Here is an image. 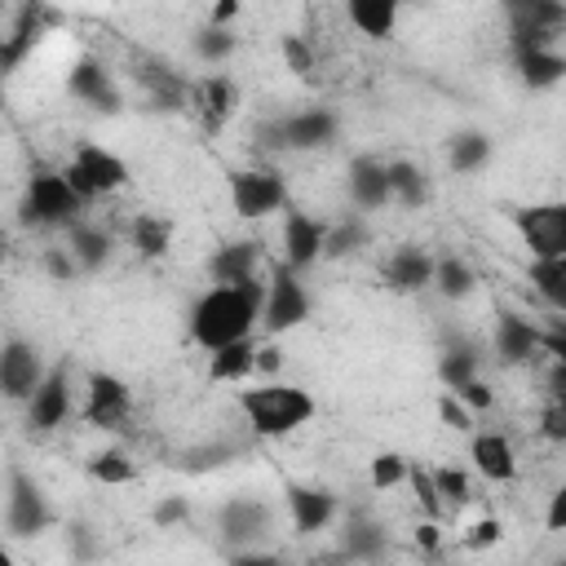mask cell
<instances>
[{
    "mask_svg": "<svg viewBox=\"0 0 566 566\" xmlns=\"http://www.w3.org/2000/svg\"><path fill=\"white\" fill-rule=\"evenodd\" d=\"M455 394H460V402H464V407H469V411H486V407H491V402H495V394H491V389H486V385H482V380H478V376H473V380H469V385H460V389H455Z\"/></svg>",
    "mask_w": 566,
    "mask_h": 566,
    "instance_id": "50",
    "label": "cell"
},
{
    "mask_svg": "<svg viewBox=\"0 0 566 566\" xmlns=\"http://www.w3.org/2000/svg\"><path fill=\"white\" fill-rule=\"evenodd\" d=\"M433 482H438V491H442L447 504H464L469 500V473L464 469L442 464V469H433Z\"/></svg>",
    "mask_w": 566,
    "mask_h": 566,
    "instance_id": "44",
    "label": "cell"
},
{
    "mask_svg": "<svg viewBox=\"0 0 566 566\" xmlns=\"http://www.w3.org/2000/svg\"><path fill=\"white\" fill-rule=\"evenodd\" d=\"M544 526L548 531H566V478L557 482V491L548 495V509H544Z\"/></svg>",
    "mask_w": 566,
    "mask_h": 566,
    "instance_id": "51",
    "label": "cell"
},
{
    "mask_svg": "<svg viewBox=\"0 0 566 566\" xmlns=\"http://www.w3.org/2000/svg\"><path fill=\"white\" fill-rule=\"evenodd\" d=\"M336 128H340V119L327 106H310V111H292L283 119L261 124L256 137H261V146H274V150H318V146L336 142Z\"/></svg>",
    "mask_w": 566,
    "mask_h": 566,
    "instance_id": "5",
    "label": "cell"
},
{
    "mask_svg": "<svg viewBox=\"0 0 566 566\" xmlns=\"http://www.w3.org/2000/svg\"><path fill=\"white\" fill-rule=\"evenodd\" d=\"M53 522V513H49V500H44V491L22 473V469H9V495H4V531L13 535V539H31V535H40L44 526Z\"/></svg>",
    "mask_w": 566,
    "mask_h": 566,
    "instance_id": "10",
    "label": "cell"
},
{
    "mask_svg": "<svg viewBox=\"0 0 566 566\" xmlns=\"http://www.w3.org/2000/svg\"><path fill=\"white\" fill-rule=\"evenodd\" d=\"M416 544H420L424 553H438V522H433V517L416 526Z\"/></svg>",
    "mask_w": 566,
    "mask_h": 566,
    "instance_id": "52",
    "label": "cell"
},
{
    "mask_svg": "<svg viewBox=\"0 0 566 566\" xmlns=\"http://www.w3.org/2000/svg\"><path fill=\"white\" fill-rule=\"evenodd\" d=\"M345 553L358 562H376L385 553V531L376 522H349L345 531Z\"/></svg>",
    "mask_w": 566,
    "mask_h": 566,
    "instance_id": "38",
    "label": "cell"
},
{
    "mask_svg": "<svg viewBox=\"0 0 566 566\" xmlns=\"http://www.w3.org/2000/svg\"><path fill=\"white\" fill-rule=\"evenodd\" d=\"M469 460L486 482H513L517 478V451L504 433H473Z\"/></svg>",
    "mask_w": 566,
    "mask_h": 566,
    "instance_id": "23",
    "label": "cell"
},
{
    "mask_svg": "<svg viewBox=\"0 0 566 566\" xmlns=\"http://www.w3.org/2000/svg\"><path fill=\"white\" fill-rule=\"evenodd\" d=\"M305 318H310V292L301 287V279H296V270H292V265H279V270L270 274V283H265L261 327H265L270 336H279V332L301 327Z\"/></svg>",
    "mask_w": 566,
    "mask_h": 566,
    "instance_id": "7",
    "label": "cell"
},
{
    "mask_svg": "<svg viewBox=\"0 0 566 566\" xmlns=\"http://www.w3.org/2000/svg\"><path fill=\"white\" fill-rule=\"evenodd\" d=\"M486 159H491V137H486V133H478V128L455 133V137H451V146H447V164H451L455 172H478Z\"/></svg>",
    "mask_w": 566,
    "mask_h": 566,
    "instance_id": "31",
    "label": "cell"
},
{
    "mask_svg": "<svg viewBox=\"0 0 566 566\" xmlns=\"http://www.w3.org/2000/svg\"><path fill=\"white\" fill-rule=\"evenodd\" d=\"M239 407L252 424V433L261 438H283V433H296L301 424L314 420V398L301 389V385H283V380H270V385H256V389H243L239 394Z\"/></svg>",
    "mask_w": 566,
    "mask_h": 566,
    "instance_id": "2",
    "label": "cell"
},
{
    "mask_svg": "<svg viewBox=\"0 0 566 566\" xmlns=\"http://www.w3.org/2000/svg\"><path fill=\"white\" fill-rule=\"evenodd\" d=\"M256 371H279V349L274 345H256Z\"/></svg>",
    "mask_w": 566,
    "mask_h": 566,
    "instance_id": "53",
    "label": "cell"
},
{
    "mask_svg": "<svg viewBox=\"0 0 566 566\" xmlns=\"http://www.w3.org/2000/svg\"><path fill=\"white\" fill-rule=\"evenodd\" d=\"M287 513H292V526L301 535H314V531H327L332 517H336V495L327 486H310V482H287Z\"/></svg>",
    "mask_w": 566,
    "mask_h": 566,
    "instance_id": "17",
    "label": "cell"
},
{
    "mask_svg": "<svg viewBox=\"0 0 566 566\" xmlns=\"http://www.w3.org/2000/svg\"><path fill=\"white\" fill-rule=\"evenodd\" d=\"M88 199L71 186V177L66 172H49V168H40V172H31L27 177V190H22V226H71V221H80V208H84Z\"/></svg>",
    "mask_w": 566,
    "mask_h": 566,
    "instance_id": "3",
    "label": "cell"
},
{
    "mask_svg": "<svg viewBox=\"0 0 566 566\" xmlns=\"http://www.w3.org/2000/svg\"><path fill=\"white\" fill-rule=\"evenodd\" d=\"M513 226L531 256H566V199L517 208Z\"/></svg>",
    "mask_w": 566,
    "mask_h": 566,
    "instance_id": "9",
    "label": "cell"
},
{
    "mask_svg": "<svg viewBox=\"0 0 566 566\" xmlns=\"http://www.w3.org/2000/svg\"><path fill=\"white\" fill-rule=\"evenodd\" d=\"M473 283H478V274H473L469 261H460V256H438V265H433V287H438L447 301L469 296Z\"/></svg>",
    "mask_w": 566,
    "mask_h": 566,
    "instance_id": "33",
    "label": "cell"
},
{
    "mask_svg": "<svg viewBox=\"0 0 566 566\" xmlns=\"http://www.w3.org/2000/svg\"><path fill=\"white\" fill-rule=\"evenodd\" d=\"M44 270H49L53 279H62V283H66V279H75V274H80V261L71 256V248H49V252H44Z\"/></svg>",
    "mask_w": 566,
    "mask_h": 566,
    "instance_id": "48",
    "label": "cell"
},
{
    "mask_svg": "<svg viewBox=\"0 0 566 566\" xmlns=\"http://www.w3.org/2000/svg\"><path fill=\"white\" fill-rule=\"evenodd\" d=\"M323 239H327L323 221H314L310 212L283 208V265H292L296 274L310 270L323 256Z\"/></svg>",
    "mask_w": 566,
    "mask_h": 566,
    "instance_id": "14",
    "label": "cell"
},
{
    "mask_svg": "<svg viewBox=\"0 0 566 566\" xmlns=\"http://www.w3.org/2000/svg\"><path fill=\"white\" fill-rule=\"evenodd\" d=\"M256 265H261V243L256 239H230L208 261L212 283H248V279H256Z\"/></svg>",
    "mask_w": 566,
    "mask_h": 566,
    "instance_id": "25",
    "label": "cell"
},
{
    "mask_svg": "<svg viewBox=\"0 0 566 566\" xmlns=\"http://www.w3.org/2000/svg\"><path fill=\"white\" fill-rule=\"evenodd\" d=\"M531 283L557 314H566V256H531Z\"/></svg>",
    "mask_w": 566,
    "mask_h": 566,
    "instance_id": "30",
    "label": "cell"
},
{
    "mask_svg": "<svg viewBox=\"0 0 566 566\" xmlns=\"http://www.w3.org/2000/svg\"><path fill=\"white\" fill-rule=\"evenodd\" d=\"M544 354H553V363H557L553 389H557V398L566 402V318L553 323V327H544Z\"/></svg>",
    "mask_w": 566,
    "mask_h": 566,
    "instance_id": "41",
    "label": "cell"
},
{
    "mask_svg": "<svg viewBox=\"0 0 566 566\" xmlns=\"http://www.w3.org/2000/svg\"><path fill=\"white\" fill-rule=\"evenodd\" d=\"M230 203L243 221H261V217L287 208V181L279 172L239 168V172H230Z\"/></svg>",
    "mask_w": 566,
    "mask_h": 566,
    "instance_id": "8",
    "label": "cell"
},
{
    "mask_svg": "<svg viewBox=\"0 0 566 566\" xmlns=\"http://www.w3.org/2000/svg\"><path fill=\"white\" fill-rule=\"evenodd\" d=\"M217 531L226 535V544H252V539H261L265 531H270V509L261 504V500H248V495H239V500H230V504H221V513H217Z\"/></svg>",
    "mask_w": 566,
    "mask_h": 566,
    "instance_id": "21",
    "label": "cell"
},
{
    "mask_svg": "<svg viewBox=\"0 0 566 566\" xmlns=\"http://www.w3.org/2000/svg\"><path fill=\"white\" fill-rule=\"evenodd\" d=\"M186 517H190L186 495H164V500L150 509V522H155V526H177V522H186Z\"/></svg>",
    "mask_w": 566,
    "mask_h": 566,
    "instance_id": "46",
    "label": "cell"
},
{
    "mask_svg": "<svg viewBox=\"0 0 566 566\" xmlns=\"http://www.w3.org/2000/svg\"><path fill=\"white\" fill-rule=\"evenodd\" d=\"M279 53H283V66H287L292 75H310V71H314V49L305 44V35H283Z\"/></svg>",
    "mask_w": 566,
    "mask_h": 566,
    "instance_id": "43",
    "label": "cell"
},
{
    "mask_svg": "<svg viewBox=\"0 0 566 566\" xmlns=\"http://www.w3.org/2000/svg\"><path fill=\"white\" fill-rule=\"evenodd\" d=\"M190 106H195V115H199V124H203L208 133H221L226 119H230L234 106H239V88H234L230 75H203V80L190 88Z\"/></svg>",
    "mask_w": 566,
    "mask_h": 566,
    "instance_id": "18",
    "label": "cell"
},
{
    "mask_svg": "<svg viewBox=\"0 0 566 566\" xmlns=\"http://www.w3.org/2000/svg\"><path fill=\"white\" fill-rule=\"evenodd\" d=\"M407 482H411V491H416V500H420V509H424V517H438L442 513V491H438V482H433V473H424V469H416L411 464V473H407Z\"/></svg>",
    "mask_w": 566,
    "mask_h": 566,
    "instance_id": "42",
    "label": "cell"
},
{
    "mask_svg": "<svg viewBox=\"0 0 566 566\" xmlns=\"http://www.w3.org/2000/svg\"><path fill=\"white\" fill-rule=\"evenodd\" d=\"M128 411H133L128 380H119L111 371H93L88 376V394H84V420L97 424V429H115Z\"/></svg>",
    "mask_w": 566,
    "mask_h": 566,
    "instance_id": "13",
    "label": "cell"
},
{
    "mask_svg": "<svg viewBox=\"0 0 566 566\" xmlns=\"http://www.w3.org/2000/svg\"><path fill=\"white\" fill-rule=\"evenodd\" d=\"M40 380H44L40 349L31 340H22V336H9L0 345V389H4V398L9 402H27L40 389Z\"/></svg>",
    "mask_w": 566,
    "mask_h": 566,
    "instance_id": "11",
    "label": "cell"
},
{
    "mask_svg": "<svg viewBox=\"0 0 566 566\" xmlns=\"http://www.w3.org/2000/svg\"><path fill=\"white\" fill-rule=\"evenodd\" d=\"M539 349H544V327H535L531 318H522L513 310L495 314V358L504 367H517V363L535 358Z\"/></svg>",
    "mask_w": 566,
    "mask_h": 566,
    "instance_id": "16",
    "label": "cell"
},
{
    "mask_svg": "<svg viewBox=\"0 0 566 566\" xmlns=\"http://www.w3.org/2000/svg\"><path fill=\"white\" fill-rule=\"evenodd\" d=\"M66 248L80 261V270H102L111 261V234L97 230V226H84V221L66 226Z\"/></svg>",
    "mask_w": 566,
    "mask_h": 566,
    "instance_id": "28",
    "label": "cell"
},
{
    "mask_svg": "<svg viewBox=\"0 0 566 566\" xmlns=\"http://www.w3.org/2000/svg\"><path fill=\"white\" fill-rule=\"evenodd\" d=\"M234 13H239V0H217V4H212V22H217V27H226Z\"/></svg>",
    "mask_w": 566,
    "mask_h": 566,
    "instance_id": "54",
    "label": "cell"
},
{
    "mask_svg": "<svg viewBox=\"0 0 566 566\" xmlns=\"http://www.w3.org/2000/svg\"><path fill=\"white\" fill-rule=\"evenodd\" d=\"M349 199H354V208H363V212L385 208V203L394 199V190H389V164L376 159V155H358V159L349 164Z\"/></svg>",
    "mask_w": 566,
    "mask_h": 566,
    "instance_id": "20",
    "label": "cell"
},
{
    "mask_svg": "<svg viewBox=\"0 0 566 566\" xmlns=\"http://www.w3.org/2000/svg\"><path fill=\"white\" fill-rule=\"evenodd\" d=\"M62 172L71 177V186H75L84 199L115 195V190H124V186H128V164H124L115 150L97 146V142H80V146H75V155H71V164H66Z\"/></svg>",
    "mask_w": 566,
    "mask_h": 566,
    "instance_id": "6",
    "label": "cell"
},
{
    "mask_svg": "<svg viewBox=\"0 0 566 566\" xmlns=\"http://www.w3.org/2000/svg\"><path fill=\"white\" fill-rule=\"evenodd\" d=\"M500 9H504L513 53L557 44V35L566 31V0H500Z\"/></svg>",
    "mask_w": 566,
    "mask_h": 566,
    "instance_id": "4",
    "label": "cell"
},
{
    "mask_svg": "<svg viewBox=\"0 0 566 566\" xmlns=\"http://www.w3.org/2000/svg\"><path fill=\"white\" fill-rule=\"evenodd\" d=\"M438 416H442V424H447V429H460V433H464V429H473V411L460 402V394H455V389H447V394L438 398Z\"/></svg>",
    "mask_w": 566,
    "mask_h": 566,
    "instance_id": "45",
    "label": "cell"
},
{
    "mask_svg": "<svg viewBox=\"0 0 566 566\" xmlns=\"http://www.w3.org/2000/svg\"><path fill=\"white\" fill-rule=\"evenodd\" d=\"M433 265L438 256L420 243H402L398 252H389L385 261V283L394 292H420V287H433Z\"/></svg>",
    "mask_w": 566,
    "mask_h": 566,
    "instance_id": "19",
    "label": "cell"
},
{
    "mask_svg": "<svg viewBox=\"0 0 566 566\" xmlns=\"http://www.w3.org/2000/svg\"><path fill=\"white\" fill-rule=\"evenodd\" d=\"M190 44H195V57H199V62H212V66L226 62V57L234 53V35H230V27H217V22L199 27Z\"/></svg>",
    "mask_w": 566,
    "mask_h": 566,
    "instance_id": "37",
    "label": "cell"
},
{
    "mask_svg": "<svg viewBox=\"0 0 566 566\" xmlns=\"http://www.w3.org/2000/svg\"><path fill=\"white\" fill-rule=\"evenodd\" d=\"M40 27H44V0H22L18 18H13V27H9V35H4V44H0V66H4V71H18V62L35 49Z\"/></svg>",
    "mask_w": 566,
    "mask_h": 566,
    "instance_id": "24",
    "label": "cell"
},
{
    "mask_svg": "<svg viewBox=\"0 0 566 566\" xmlns=\"http://www.w3.org/2000/svg\"><path fill=\"white\" fill-rule=\"evenodd\" d=\"M252 371H256V340L252 336L212 349V363H208V376L212 380H248Z\"/></svg>",
    "mask_w": 566,
    "mask_h": 566,
    "instance_id": "29",
    "label": "cell"
},
{
    "mask_svg": "<svg viewBox=\"0 0 566 566\" xmlns=\"http://www.w3.org/2000/svg\"><path fill=\"white\" fill-rule=\"evenodd\" d=\"M389 190L402 208H420L429 199V177L411 159H389Z\"/></svg>",
    "mask_w": 566,
    "mask_h": 566,
    "instance_id": "32",
    "label": "cell"
},
{
    "mask_svg": "<svg viewBox=\"0 0 566 566\" xmlns=\"http://www.w3.org/2000/svg\"><path fill=\"white\" fill-rule=\"evenodd\" d=\"M398 4L402 0H345V13L367 40H389L398 31Z\"/></svg>",
    "mask_w": 566,
    "mask_h": 566,
    "instance_id": "27",
    "label": "cell"
},
{
    "mask_svg": "<svg viewBox=\"0 0 566 566\" xmlns=\"http://www.w3.org/2000/svg\"><path fill=\"white\" fill-rule=\"evenodd\" d=\"M137 80H142V88H146V97H150L155 111H181V106H190V88L195 84H186V75L172 71L168 62H142Z\"/></svg>",
    "mask_w": 566,
    "mask_h": 566,
    "instance_id": "22",
    "label": "cell"
},
{
    "mask_svg": "<svg viewBox=\"0 0 566 566\" xmlns=\"http://www.w3.org/2000/svg\"><path fill=\"white\" fill-rule=\"evenodd\" d=\"M517 62V80L526 88H553L566 80V53L557 44H539V49H517L513 53Z\"/></svg>",
    "mask_w": 566,
    "mask_h": 566,
    "instance_id": "26",
    "label": "cell"
},
{
    "mask_svg": "<svg viewBox=\"0 0 566 566\" xmlns=\"http://www.w3.org/2000/svg\"><path fill=\"white\" fill-rule=\"evenodd\" d=\"M407 473H411V460L398 455V451H380V455H371V469H367V478H371L376 491H394V486H402Z\"/></svg>",
    "mask_w": 566,
    "mask_h": 566,
    "instance_id": "39",
    "label": "cell"
},
{
    "mask_svg": "<svg viewBox=\"0 0 566 566\" xmlns=\"http://www.w3.org/2000/svg\"><path fill=\"white\" fill-rule=\"evenodd\" d=\"M66 416H71V385H66V367H49V371H44V380H40V389L27 398V424H31V429H40V433H49V429H57Z\"/></svg>",
    "mask_w": 566,
    "mask_h": 566,
    "instance_id": "15",
    "label": "cell"
},
{
    "mask_svg": "<svg viewBox=\"0 0 566 566\" xmlns=\"http://www.w3.org/2000/svg\"><path fill=\"white\" fill-rule=\"evenodd\" d=\"M66 88H71V97H80V102L93 106V111H106V115H119V111H124V93H119L115 75H111L93 53H84V57L71 62Z\"/></svg>",
    "mask_w": 566,
    "mask_h": 566,
    "instance_id": "12",
    "label": "cell"
},
{
    "mask_svg": "<svg viewBox=\"0 0 566 566\" xmlns=\"http://www.w3.org/2000/svg\"><path fill=\"white\" fill-rule=\"evenodd\" d=\"M133 460L124 455V451H102V455H93L88 460V478L93 482H106V486H119V482H133Z\"/></svg>",
    "mask_w": 566,
    "mask_h": 566,
    "instance_id": "40",
    "label": "cell"
},
{
    "mask_svg": "<svg viewBox=\"0 0 566 566\" xmlns=\"http://www.w3.org/2000/svg\"><path fill=\"white\" fill-rule=\"evenodd\" d=\"M367 243V226L363 221H336V226H327V239H323V256L327 261H340V256H349V252H358Z\"/></svg>",
    "mask_w": 566,
    "mask_h": 566,
    "instance_id": "35",
    "label": "cell"
},
{
    "mask_svg": "<svg viewBox=\"0 0 566 566\" xmlns=\"http://www.w3.org/2000/svg\"><path fill=\"white\" fill-rule=\"evenodd\" d=\"M168 243H172V221H168V217L142 212V217L133 221V248H137L142 256H164Z\"/></svg>",
    "mask_w": 566,
    "mask_h": 566,
    "instance_id": "34",
    "label": "cell"
},
{
    "mask_svg": "<svg viewBox=\"0 0 566 566\" xmlns=\"http://www.w3.org/2000/svg\"><path fill=\"white\" fill-rule=\"evenodd\" d=\"M261 305H265V283H256V279L212 283L190 310V340L208 354L230 345V340H243V336H252Z\"/></svg>",
    "mask_w": 566,
    "mask_h": 566,
    "instance_id": "1",
    "label": "cell"
},
{
    "mask_svg": "<svg viewBox=\"0 0 566 566\" xmlns=\"http://www.w3.org/2000/svg\"><path fill=\"white\" fill-rule=\"evenodd\" d=\"M500 535H504V522H500V517H482V522H473V526L464 531V548H486V544H500Z\"/></svg>",
    "mask_w": 566,
    "mask_h": 566,
    "instance_id": "47",
    "label": "cell"
},
{
    "mask_svg": "<svg viewBox=\"0 0 566 566\" xmlns=\"http://www.w3.org/2000/svg\"><path fill=\"white\" fill-rule=\"evenodd\" d=\"M539 433H544L548 442H566V402H562V398L539 416Z\"/></svg>",
    "mask_w": 566,
    "mask_h": 566,
    "instance_id": "49",
    "label": "cell"
},
{
    "mask_svg": "<svg viewBox=\"0 0 566 566\" xmlns=\"http://www.w3.org/2000/svg\"><path fill=\"white\" fill-rule=\"evenodd\" d=\"M478 376V354L469 349V345H455V349H447L442 358H438V380L447 385V389H460V385H469Z\"/></svg>",
    "mask_w": 566,
    "mask_h": 566,
    "instance_id": "36",
    "label": "cell"
}]
</instances>
